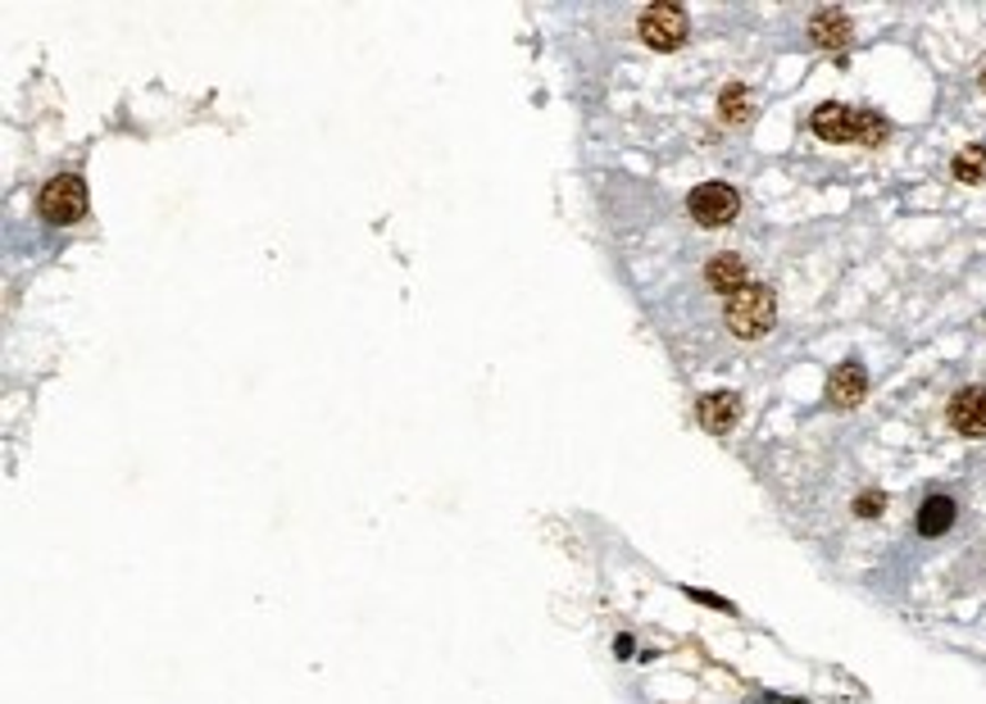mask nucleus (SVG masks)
<instances>
[{"label": "nucleus", "instance_id": "obj_2", "mask_svg": "<svg viewBox=\"0 0 986 704\" xmlns=\"http://www.w3.org/2000/svg\"><path fill=\"white\" fill-rule=\"evenodd\" d=\"M723 319H727L732 336H742V341L768 336V332H773V319H777V295H773V286H764V282L742 286V291L727 300Z\"/></svg>", "mask_w": 986, "mask_h": 704}, {"label": "nucleus", "instance_id": "obj_15", "mask_svg": "<svg viewBox=\"0 0 986 704\" xmlns=\"http://www.w3.org/2000/svg\"><path fill=\"white\" fill-rule=\"evenodd\" d=\"M692 600H701V605H714V610H732L727 600H718V595H710V591H692Z\"/></svg>", "mask_w": 986, "mask_h": 704}, {"label": "nucleus", "instance_id": "obj_12", "mask_svg": "<svg viewBox=\"0 0 986 704\" xmlns=\"http://www.w3.org/2000/svg\"><path fill=\"white\" fill-rule=\"evenodd\" d=\"M718 114H723V123H746V119L755 114V95H751V87H742V82L723 87V95H718Z\"/></svg>", "mask_w": 986, "mask_h": 704}, {"label": "nucleus", "instance_id": "obj_10", "mask_svg": "<svg viewBox=\"0 0 986 704\" xmlns=\"http://www.w3.org/2000/svg\"><path fill=\"white\" fill-rule=\"evenodd\" d=\"M809 37H814V46H823V50H846L851 37H855V23H851L846 10H818V14L809 19Z\"/></svg>", "mask_w": 986, "mask_h": 704}, {"label": "nucleus", "instance_id": "obj_9", "mask_svg": "<svg viewBox=\"0 0 986 704\" xmlns=\"http://www.w3.org/2000/svg\"><path fill=\"white\" fill-rule=\"evenodd\" d=\"M705 286L732 300L742 286H751V269H746V260L736 255V250H718V255H710V264H705Z\"/></svg>", "mask_w": 986, "mask_h": 704}, {"label": "nucleus", "instance_id": "obj_4", "mask_svg": "<svg viewBox=\"0 0 986 704\" xmlns=\"http://www.w3.org/2000/svg\"><path fill=\"white\" fill-rule=\"evenodd\" d=\"M686 32H692V19H686V10L673 6V0H660V6L641 10V19H636V37L651 50H664V56L686 41Z\"/></svg>", "mask_w": 986, "mask_h": 704}, {"label": "nucleus", "instance_id": "obj_11", "mask_svg": "<svg viewBox=\"0 0 986 704\" xmlns=\"http://www.w3.org/2000/svg\"><path fill=\"white\" fill-rule=\"evenodd\" d=\"M955 527V500L950 495H927L918 505V536H942Z\"/></svg>", "mask_w": 986, "mask_h": 704}, {"label": "nucleus", "instance_id": "obj_7", "mask_svg": "<svg viewBox=\"0 0 986 704\" xmlns=\"http://www.w3.org/2000/svg\"><path fill=\"white\" fill-rule=\"evenodd\" d=\"M827 405L832 410H855L859 400L868 395V369L859 364V360H842L832 369V378H827Z\"/></svg>", "mask_w": 986, "mask_h": 704}, {"label": "nucleus", "instance_id": "obj_1", "mask_svg": "<svg viewBox=\"0 0 986 704\" xmlns=\"http://www.w3.org/2000/svg\"><path fill=\"white\" fill-rule=\"evenodd\" d=\"M809 132L818 141H832V145H882L892 137V123H886L877 110H851L842 100H823V105L809 114Z\"/></svg>", "mask_w": 986, "mask_h": 704}, {"label": "nucleus", "instance_id": "obj_3", "mask_svg": "<svg viewBox=\"0 0 986 704\" xmlns=\"http://www.w3.org/2000/svg\"><path fill=\"white\" fill-rule=\"evenodd\" d=\"M37 214L51 228H78L87 219V182L82 173H56L37 191Z\"/></svg>", "mask_w": 986, "mask_h": 704}, {"label": "nucleus", "instance_id": "obj_13", "mask_svg": "<svg viewBox=\"0 0 986 704\" xmlns=\"http://www.w3.org/2000/svg\"><path fill=\"white\" fill-rule=\"evenodd\" d=\"M950 173H955V182H964V187L986 182V145H964L959 155L950 160Z\"/></svg>", "mask_w": 986, "mask_h": 704}, {"label": "nucleus", "instance_id": "obj_6", "mask_svg": "<svg viewBox=\"0 0 986 704\" xmlns=\"http://www.w3.org/2000/svg\"><path fill=\"white\" fill-rule=\"evenodd\" d=\"M950 428L968 441H986V386H959L946 410Z\"/></svg>", "mask_w": 986, "mask_h": 704}, {"label": "nucleus", "instance_id": "obj_14", "mask_svg": "<svg viewBox=\"0 0 986 704\" xmlns=\"http://www.w3.org/2000/svg\"><path fill=\"white\" fill-rule=\"evenodd\" d=\"M886 510V495L882 491H864V495H855V514L859 519H877Z\"/></svg>", "mask_w": 986, "mask_h": 704}, {"label": "nucleus", "instance_id": "obj_5", "mask_svg": "<svg viewBox=\"0 0 986 704\" xmlns=\"http://www.w3.org/2000/svg\"><path fill=\"white\" fill-rule=\"evenodd\" d=\"M686 214H692L701 228H727L736 214H742V195H736L732 182H701L686 195Z\"/></svg>", "mask_w": 986, "mask_h": 704}, {"label": "nucleus", "instance_id": "obj_16", "mask_svg": "<svg viewBox=\"0 0 986 704\" xmlns=\"http://www.w3.org/2000/svg\"><path fill=\"white\" fill-rule=\"evenodd\" d=\"M977 87H982V91H986V64H982V73H977Z\"/></svg>", "mask_w": 986, "mask_h": 704}, {"label": "nucleus", "instance_id": "obj_8", "mask_svg": "<svg viewBox=\"0 0 986 704\" xmlns=\"http://www.w3.org/2000/svg\"><path fill=\"white\" fill-rule=\"evenodd\" d=\"M696 419H701V428L714 432V436L732 432L736 419H742V395H736V391H705V395L696 400Z\"/></svg>", "mask_w": 986, "mask_h": 704}]
</instances>
